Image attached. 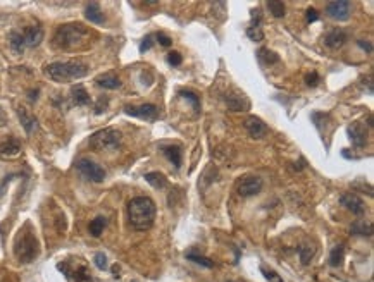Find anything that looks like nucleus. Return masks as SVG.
Returning <instances> with one entry per match:
<instances>
[{
    "mask_svg": "<svg viewBox=\"0 0 374 282\" xmlns=\"http://www.w3.org/2000/svg\"><path fill=\"white\" fill-rule=\"evenodd\" d=\"M155 203L147 196H136L128 203V218L133 229L147 231L155 220Z\"/></svg>",
    "mask_w": 374,
    "mask_h": 282,
    "instance_id": "f257e3e1",
    "label": "nucleus"
},
{
    "mask_svg": "<svg viewBox=\"0 0 374 282\" xmlns=\"http://www.w3.org/2000/svg\"><path fill=\"white\" fill-rule=\"evenodd\" d=\"M88 36V30L80 23H68L57 28L53 33L52 45L61 50H71L85 43Z\"/></svg>",
    "mask_w": 374,
    "mask_h": 282,
    "instance_id": "f03ea898",
    "label": "nucleus"
},
{
    "mask_svg": "<svg viewBox=\"0 0 374 282\" xmlns=\"http://www.w3.org/2000/svg\"><path fill=\"white\" fill-rule=\"evenodd\" d=\"M88 66L80 60H69V62H53V64L47 66L45 72L50 79L57 81V83H68L72 79L85 78L88 74Z\"/></svg>",
    "mask_w": 374,
    "mask_h": 282,
    "instance_id": "7ed1b4c3",
    "label": "nucleus"
},
{
    "mask_svg": "<svg viewBox=\"0 0 374 282\" xmlns=\"http://www.w3.org/2000/svg\"><path fill=\"white\" fill-rule=\"evenodd\" d=\"M40 253V246H38V239L31 231H21L16 239L14 245V255L21 264H30Z\"/></svg>",
    "mask_w": 374,
    "mask_h": 282,
    "instance_id": "20e7f679",
    "label": "nucleus"
},
{
    "mask_svg": "<svg viewBox=\"0 0 374 282\" xmlns=\"http://www.w3.org/2000/svg\"><path fill=\"white\" fill-rule=\"evenodd\" d=\"M88 143L93 150H117L121 145V133L114 128H106L91 134Z\"/></svg>",
    "mask_w": 374,
    "mask_h": 282,
    "instance_id": "39448f33",
    "label": "nucleus"
},
{
    "mask_svg": "<svg viewBox=\"0 0 374 282\" xmlns=\"http://www.w3.org/2000/svg\"><path fill=\"white\" fill-rule=\"evenodd\" d=\"M76 169L81 176H85L88 181L91 182H102L106 179V170L104 167H100L98 164H95L93 160H88V158H80L76 162Z\"/></svg>",
    "mask_w": 374,
    "mask_h": 282,
    "instance_id": "423d86ee",
    "label": "nucleus"
},
{
    "mask_svg": "<svg viewBox=\"0 0 374 282\" xmlns=\"http://www.w3.org/2000/svg\"><path fill=\"white\" fill-rule=\"evenodd\" d=\"M125 114L131 117H140V119L154 120L159 117V109L154 103H143V105H126Z\"/></svg>",
    "mask_w": 374,
    "mask_h": 282,
    "instance_id": "0eeeda50",
    "label": "nucleus"
},
{
    "mask_svg": "<svg viewBox=\"0 0 374 282\" xmlns=\"http://www.w3.org/2000/svg\"><path fill=\"white\" fill-rule=\"evenodd\" d=\"M326 12L329 17L337 21H347L352 14V4L347 0H337V2H328L326 4Z\"/></svg>",
    "mask_w": 374,
    "mask_h": 282,
    "instance_id": "6e6552de",
    "label": "nucleus"
},
{
    "mask_svg": "<svg viewBox=\"0 0 374 282\" xmlns=\"http://www.w3.org/2000/svg\"><path fill=\"white\" fill-rule=\"evenodd\" d=\"M262 179L259 176H247L243 177L242 181L238 182V195L243 196V198H249V196H253V195H257V193H261L262 189Z\"/></svg>",
    "mask_w": 374,
    "mask_h": 282,
    "instance_id": "1a4fd4ad",
    "label": "nucleus"
},
{
    "mask_svg": "<svg viewBox=\"0 0 374 282\" xmlns=\"http://www.w3.org/2000/svg\"><path fill=\"white\" fill-rule=\"evenodd\" d=\"M226 105L228 109L233 110V112H245V110L250 109V100L243 93L233 91V93H228Z\"/></svg>",
    "mask_w": 374,
    "mask_h": 282,
    "instance_id": "9d476101",
    "label": "nucleus"
},
{
    "mask_svg": "<svg viewBox=\"0 0 374 282\" xmlns=\"http://www.w3.org/2000/svg\"><path fill=\"white\" fill-rule=\"evenodd\" d=\"M348 138H350L352 145L357 148L364 147L367 141V129L362 122H354L348 126Z\"/></svg>",
    "mask_w": 374,
    "mask_h": 282,
    "instance_id": "9b49d317",
    "label": "nucleus"
},
{
    "mask_svg": "<svg viewBox=\"0 0 374 282\" xmlns=\"http://www.w3.org/2000/svg\"><path fill=\"white\" fill-rule=\"evenodd\" d=\"M245 129L249 131V134L255 139H261L264 138L266 134L269 133V128L266 122H262L259 117H249L245 120Z\"/></svg>",
    "mask_w": 374,
    "mask_h": 282,
    "instance_id": "f8f14e48",
    "label": "nucleus"
},
{
    "mask_svg": "<svg viewBox=\"0 0 374 282\" xmlns=\"http://www.w3.org/2000/svg\"><path fill=\"white\" fill-rule=\"evenodd\" d=\"M340 203L343 205L345 208H348L352 214L356 215L364 214V201L357 195H354V193H345V195H341Z\"/></svg>",
    "mask_w": 374,
    "mask_h": 282,
    "instance_id": "ddd939ff",
    "label": "nucleus"
},
{
    "mask_svg": "<svg viewBox=\"0 0 374 282\" xmlns=\"http://www.w3.org/2000/svg\"><path fill=\"white\" fill-rule=\"evenodd\" d=\"M23 38H24V47H38L43 42V30L40 26H30L23 31Z\"/></svg>",
    "mask_w": 374,
    "mask_h": 282,
    "instance_id": "4468645a",
    "label": "nucleus"
},
{
    "mask_svg": "<svg viewBox=\"0 0 374 282\" xmlns=\"http://www.w3.org/2000/svg\"><path fill=\"white\" fill-rule=\"evenodd\" d=\"M345 42H347V33L341 30H331L324 36V45L333 50L341 49L345 45Z\"/></svg>",
    "mask_w": 374,
    "mask_h": 282,
    "instance_id": "2eb2a0df",
    "label": "nucleus"
},
{
    "mask_svg": "<svg viewBox=\"0 0 374 282\" xmlns=\"http://www.w3.org/2000/svg\"><path fill=\"white\" fill-rule=\"evenodd\" d=\"M85 17H87L90 23H95V24H102L104 21H106V16H104L102 9H100V5H98L97 2L87 4V7H85Z\"/></svg>",
    "mask_w": 374,
    "mask_h": 282,
    "instance_id": "dca6fc26",
    "label": "nucleus"
},
{
    "mask_svg": "<svg viewBox=\"0 0 374 282\" xmlns=\"http://www.w3.org/2000/svg\"><path fill=\"white\" fill-rule=\"evenodd\" d=\"M162 153L166 155V158L173 164L176 169L181 167V155H183V148L179 145H167L162 147Z\"/></svg>",
    "mask_w": 374,
    "mask_h": 282,
    "instance_id": "f3484780",
    "label": "nucleus"
},
{
    "mask_svg": "<svg viewBox=\"0 0 374 282\" xmlns=\"http://www.w3.org/2000/svg\"><path fill=\"white\" fill-rule=\"evenodd\" d=\"M21 153V143H19L18 139L11 138V139H5L0 143V157H16V155Z\"/></svg>",
    "mask_w": 374,
    "mask_h": 282,
    "instance_id": "a211bd4d",
    "label": "nucleus"
},
{
    "mask_svg": "<svg viewBox=\"0 0 374 282\" xmlns=\"http://www.w3.org/2000/svg\"><path fill=\"white\" fill-rule=\"evenodd\" d=\"M71 98L74 105H90V95L83 84H74L71 88Z\"/></svg>",
    "mask_w": 374,
    "mask_h": 282,
    "instance_id": "6ab92c4d",
    "label": "nucleus"
},
{
    "mask_svg": "<svg viewBox=\"0 0 374 282\" xmlns=\"http://www.w3.org/2000/svg\"><path fill=\"white\" fill-rule=\"evenodd\" d=\"M95 83H97L100 88H106V90H116V88L121 86V79L117 78L114 72H107V74L98 76Z\"/></svg>",
    "mask_w": 374,
    "mask_h": 282,
    "instance_id": "aec40b11",
    "label": "nucleus"
},
{
    "mask_svg": "<svg viewBox=\"0 0 374 282\" xmlns=\"http://www.w3.org/2000/svg\"><path fill=\"white\" fill-rule=\"evenodd\" d=\"M18 116H19V120H21V124H23L24 131L30 134V133H33V129L36 128V119H35L33 116H31L30 112H28L24 107H19L18 109Z\"/></svg>",
    "mask_w": 374,
    "mask_h": 282,
    "instance_id": "412c9836",
    "label": "nucleus"
},
{
    "mask_svg": "<svg viewBox=\"0 0 374 282\" xmlns=\"http://www.w3.org/2000/svg\"><path fill=\"white\" fill-rule=\"evenodd\" d=\"M257 60L261 62V66H272V64H276V62H280V55L269 49H259Z\"/></svg>",
    "mask_w": 374,
    "mask_h": 282,
    "instance_id": "4be33fe9",
    "label": "nucleus"
},
{
    "mask_svg": "<svg viewBox=\"0 0 374 282\" xmlns=\"http://www.w3.org/2000/svg\"><path fill=\"white\" fill-rule=\"evenodd\" d=\"M145 181H147L150 186H154L155 189H164L167 186L166 176H164V174H160V172H148V174H145Z\"/></svg>",
    "mask_w": 374,
    "mask_h": 282,
    "instance_id": "5701e85b",
    "label": "nucleus"
},
{
    "mask_svg": "<svg viewBox=\"0 0 374 282\" xmlns=\"http://www.w3.org/2000/svg\"><path fill=\"white\" fill-rule=\"evenodd\" d=\"M343 258H345V248L341 245L335 246V248L331 249V253H329V265L335 268L341 267V265H343Z\"/></svg>",
    "mask_w": 374,
    "mask_h": 282,
    "instance_id": "b1692460",
    "label": "nucleus"
},
{
    "mask_svg": "<svg viewBox=\"0 0 374 282\" xmlns=\"http://www.w3.org/2000/svg\"><path fill=\"white\" fill-rule=\"evenodd\" d=\"M106 226H107V218L100 215V217H95L93 220H91L90 226H88V231H90L91 236L98 237V236H100V234L104 232V229H106Z\"/></svg>",
    "mask_w": 374,
    "mask_h": 282,
    "instance_id": "393cba45",
    "label": "nucleus"
},
{
    "mask_svg": "<svg viewBox=\"0 0 374 282\" xmlns=\"http://www.w3.org/2000/svg\"><path fill=\"white\" fill-rule=\"evenodd\" d=\"M9 42H11L12 52H16V53H23V50L26 49V47H24V38H23V33H21V31H12Z\"/></svg>",
    "mask_w": 374,
    "mask_h": 282,
    "instance_id": "a878e982",
    "label": "nucleus"
},
{
    "mask_svg": "<svg viewBox=\"0 0 374 282\" xmlns=\"http://www.w3.org/2000/svg\"><path fill=\"white\" fill-rule=\"evenodd\" d=\"M350 232L360 234V236H371V234H373V227H371V224H367L366 220H356V222L350 226Z\"/></svg>",
    "mask_w": 374,
    "mask_h": 282,
    "instance_id": "bb28decb",
    "label": "nucleus"
},
{
    "mask_svg": "<svg viewBox=\"0 0 374 282\" xmlns=\"http://www.w3.org/2000/svg\"><path fill=\"white\" fill-rule=\"evenodd\" d=\"M267 9L274 17H283L285 16V4L283 2H276V0H271L267 2Z\"/></svg>",
    "mask_w": 374,
    "mask_h": 282,
    "instance_id": "cd10ccee",
    "label": "nucleus"
},
{
    "mask_svg": "<svg viewBox=\"0 0 374 282\" xmlns=\"http://www.w3.org/2000/svg\"><path fill=\"white\" fill-rule=\"evenodd\" d=\"M186 258H188L190 262H195V264L202 265V267H207V268L212 267V262H211V260L205 258V256H202V255H196V253H193V251H188V253H186Z\"/></svg>",
    "mask_w": 374,
    "mask_h": 282,
    "instance_id": "c85d7f7f",
    "label": "nucleus"
},
{
    "mask_svg": "<svg viewBox=\"0 0 374 282\" xmlns=\"http://www.w3.org/2000/svg\"><path fill=\"white\" fill-rule=\"evenodd\" d=\"M247 36H249L252 42H261V40H264V31H262L261 26H250L249 30H247Z\"/></svg>",
    "mask_w": 374,
    "mask_h": 282,
    "instance_id": "c756f323",
    "label": "nucleus"
},
{
    "mask_svg": "<svg viewBox=\"0 0 374 282\" xmlns=\"http://www.w3.org/2000/svg\"><path fill=\"white\" fill-rule=\"evenodd\" d=\"M179 95H181L183 98H186L188 102H192V105L195 107V110H198V107H200V100H198V97H196L195 93H192V91H186V90H181V91H179Z\"/></svg>",
    "mask_w": 374,
    "mask_h": 282,
    "instance_id": "7c9ffc66",
    "label": "nucleus"
},
{
    "mask_svg": "<svg viewBox=\"0 0 374 282\" xmlns=\"http://www.w3.org/2000/svg\"><path fill=\"white\" fill-rule=\"evenodd\" d=\"M167 62H169L171 66H174V67H178V66L183 62L181 53L179 52H169V55H167Z\"/></svg>",
    "mask_w": 374,
    "mask_h": 282,
    "instance_id": "2f4dec72",
    "label": "nucleus"
},
{
    "mask_svg": "<svg viewBox=\"0 0 374 282\" xmlns=\"http://www.w3.org/2000/svg\"><path fill=\"white\" fill-rule=\"evenodd\" d=\"M262 274H264V277L267 279L269 282H283V279H281L274 270H269V268L262 267Z\"/></svg>",
    "mask_w": 374,
    "mask_h": 282,
    "instance_id": "473e14b6",
    "label": "nucleus"
},
{
    "mask_svg": "<svg viewBox=\"0 0 374 282\" xmlns=\"http://www.w3.org/2000/svg\"><path fill=\"white\" fill-rule=\"evenodd\" d=\"M154 47V34H147L140 43V52H147Z\"/></svg>",
    "mask_w": 374,
    "mask_h": 282,
    "instance_id": "72a5a7b5",
    "label": "nucleus"
},
{
    "mask_svg": "<svg viewBox=\"0 0 374 282\" xmlns=\"http://www.w3.org/2000/svg\"><path fill=\"white\" fill-rule=\"evenodd\" d=\"M93 262H95V265L100 268V270H106L107 268V256L104 255V253H97L95 258H93Z\"/></svg>",
    "mask_w": 374,
    "mask_h": 282,
    "instance_id": "f704fd0d",
    "label": "nucleus"
},
{
    "mask_svg": "<svg viewBox=\"0 0 374 282\" xmlns=\"http://www.w3.org/2000/svg\"><path fill=\"white\" fill-rule=\"evenodd\" d=\"M299 251H300V256H302V264L307 265L310 262V256H312V249H310L309 246H300Z\"/></svg>",
    "mask_w": 374,
    "mask_h": 282,
    "instance_id": "c9c22d12",
    "label": "nucleus"
},
{
    "mask_svg": "<svg viewBox=\"0 0 374 282\" xmlns=\"http://www.w3.org/2000/svg\"><path fill=\"white\" fill-rule=\"evenodd\" d=\"M155 40H157V43H159L160 47H171V43H173V40H171L167 34H164V33H157L155 34Z\"/></svg>",
    "mask_w": 374,
    "mask_h": 282,
    "instance_id": "e433bc0d",
    "label": "nucleus"
},
{
    "mask_svg": "<svg viewBox=\"0 0 374 282\" xmlns=\"http://www.w3.org/2000/svg\"><path fill=\"white\" fill-rule=\"evenodd\" d=\"M305 84L307 86H318L319 84V74L318 72H309L305 76Z\"/></svg>",
    "mask_w": 374,
    "mask_h": 282,
    "instance_id": "4c0bfd02",
    "label": "nucleus"
},
{
    "mask_svg": "<svg viewBox=\"0 0 374 282\" xmlns=\"http://www.w3.org/2000/svg\"><path fill=\"white\" fill-rule=\"evenodd\" d=\"M318 19H319V12L316 11V9H314V7L307 9V23L312 24V23H316Z\"/></svg>",
    "mask_w": 374,
    "mask_h": 282,
    "instance_id": "58836bf2",
    "label": "nucleus"
},
{
    "mask_svg": "<svg viewBox=\"0 0 374 282\" xmlns=\"http://www.w3.org/2000/svg\"><path fill=\"white\" fill-rule=\"evenodd\" d=\"M107 103H109V98L102 97L100 100L97 102V109H95V114H102L104 110L107 109Z\"/></svg>",
    "mask_w": 374,
    "mask_h": 282,
    "instance_id": "ea45409f",
    "label": "nucleus"
},
{
    "mask_svg": "<svg viewBox=\"0 0 374 282\" xmlns=\"http://www.w3.org/2000/svg\"><path fill=\"white\" fill-rule=\"evenodd\" d=\"M357 45H359L362 50H366L367 53L373 52V43H371V42H364V40H357Z\"/></svg>",
    "mask_w": 374,
    "mask_h": 282,
    "instance_id": "a19ab883",
    "label": "nucleus"
},
{
    "mask_svg": "<svg viewBox=\"0 0 374 282\" xmlns=\"http://www.w3.org/2000/svg\"><path fill=\"white\" fill-rule=\"evenodd\" d=\"M30 98H31V100H36V98H38V90H35V91H31V95H30Z\"/></svg>",
    "mask_w": 374,
    "mask_h": 282,
    "instance_id": "79ce46f5",
    "label": "nucleus"
}]
</instances>
